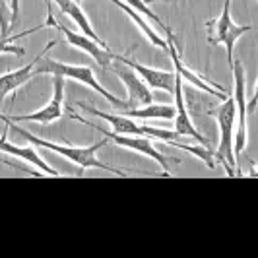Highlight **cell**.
I'll return each mask as SVG.
<instances>
[{
	"label": "cell",
	"mask_w": 258,
	"mask_h": 258,
	"mask_svg": "<svg viewBox=\"0 0 258 258\" xmlns=\"http://www.w3.org/2000/svg\"><path fill=\"white\" fill-rule=\"evenodd\" d=\"M70 116H72L74 120H80L82 124L91 126V128H95L97 132H101L109 142L116 144V146H120V148H126V150H132V152H138V154H142V155H146V157H150V159L157 161L159 167H161V171H163V173H161L163 177H171V175H173V173H171V167L177 165V163H181L179 157H167V155L161 154V152L154 146L152 138H146V136H128V134H116V132H113V130L101 128V126L93 124V122H90V120L78 116L76 113H72Z\"/></svg>",
	"instance_id": "obj_4"
},
{
	"label": "cell",
	"mask_w": 258,
	"mask_h": 258,
	"mask_svg": "<svg viewBox=\"0 0 258 258\" xmlns=\"http://www.w3.org/2000/svg\"><path fill=\"white\" fill-rule=\"evenodd\" d=\"M45 26H51V27H54L56 31H60V33L66 37V41H68V45H72L74 49H80V51H84L86 54H90L91 58L101 66L103 70H109L111 62L115 60V52L111 51V49L101 47L97 41L90 39L88 35H84V33H76V31H72V29L64 27L62 24L54 22L52 14L51 16H47V24H45Z\"/></svg>",
	"instance_id": "obj_8"
},
{
	"label": "cell",
	"mask_w": 258,
	"mask_h": 258,
	"mask_svg": "<svg viewBox=\"0 0 258 258\" xmlns=\"http://www.w3.org/2000/svg\"><path fill=\"white\" fill-rule=\"evenodd\" d=\"M167 51H169V56H171V60H173V68H175V72L182 78V82L186 80L188 84H192L196 86L198 90L206 91L210 95H214V97H220V99H227V95H225V91L223 88L220 86H216V84H212L208 78H202L200 74H196L192 72L190 68H186V66L182 64V60L179 58V51H177V45H175V35H171L167 37Z\"/></svg>",
	"instance_id": "obj_13"
},
{
	"label": "cell",
	"mask_w": 258,
	"mask_h": 258,
	"mask_svg": "<svg viewBox=\"0 0 258 258\" xmlns=\"http://www.w3.org/2000/svg\"><path fill=\"white\" fill-rule=\"evenodd\" d=\"M208 27V43L210 45H223L227 52V64L231 68L233 64V51L235 43L243 33H248L250 26H237L231 18V0H223V10L218 18L206 22Z\"/></svg>",
	"instance_id": "obj_6"
},
{
	"label": "cell",
	"mask_w": 258,
	"mask_h": 258,
	"mask_svg": "<svg viewBox=\"0 0 258 258\" xmlns=\"http://www.w3.org/2000/svg\"><path fill=\"white\" fill-rule=\"evenodd\" d=\"M54 45H56V41H51V43L43 49L39 60L35 62V66H33V76H37V74H52V76H62V78H68V80H74V82H80V84H86L88 88H91L93 91H97L99 95H103L105 101H109L116 111H118V109H124V101L118 99L113 93H109V91L105 90L103 86L95 80L91 66L66 64V62H58V60H52L49 56H45V52H49V49L54 47Z\"/></svg>",
	"instance_id": "obj_2"
},
{
	"label": "cell",
	"mask_w": 258,
	"mask_h": 258,
	"mask_svg": "<svg viewBox=\"0 0 258 258\" xmlns=\"http://www.w3.org/2000/svg\"><path fill=\"white\" fill-rule=\"evenodd\" d=\"M52 2H54V4L60 8V12L64 14V16H68V18H70V20H72V22L80 27V31H82L84 35H88L90 39L97 41L101 47H107V49H109V45H107L103 39L95 33V29L91 27V24H90V20H88V16H86V12L80 8V4H78L76 0H52Z\"/></svg>",
	"instance_id": "obj_15"
},
{
	"label": "cell",
	"mask_w": 258,
	"mask_h": 258,
	"mask_svg": "<svg viewBox=\"0 0 258 258\" xmlns=\"http://www.w3.org/2000/svg\"><path fill=\"white\" fill-rule=\"evenodd\" d=\"M0 120L8 126V130H12L14 134H16V138H20V140H24V142H29L33 144V146H39V148H45V150H51L54 154L62 155L66 159H70L72 163H76L78 167H80V173H78V177H84V171L90 167H95V169H103L107 173H113L116 177H128V171L124 173V171H120V169L116 167H111V165H107L103 163L101 159H97V152L105 148L109 140L103 138V140H99L97 144H91V146H86V148H74V146H60V144H54V142H47V140H43V138H39V136H33L31 132H27L26 128H22V126H18V122H14L8 118V115H2L0 113Z\"/></svg>",
	"instance_id": "obj_1"
},
{
	"label": "cell",
	"mask_w": 258,
	"mask_h": 258,
	"mask_svg": "<svg viewBox=\"0 0 258 258\" xmlns=\"http://www.w3.org/2000/svg\"><path fill=\"white\" fill-rule=\"evenodd\" d=\"M109 2H113V4H116L120 10L124 14H128L130 16V20L136 24V27L142 31L144 35H146V39L154 45V47H157V49H163V51H167V39H163V37H159L157 33H155V29L146 20H144V16L140 12H136L134 8H130V6H126L122 0H109Z\"/></svg>",
	"instance_id": "obj_17"
},
{
	"label": "cell",
	"mask_w": 258,
	"mask_h": 258,
	"mask_svg": "<svg viewBox=\"0 0 258 258\" xmlns=\"http://www.w3.org/2000/svg\"><path fill=\"white\" fill-rule=\"evenodd\" d=\"M169 146L179 148V150H184V152H188V154L196 155V157H198V159H202L210 169H216V163H214V152H212L210 148H206V146H202V144H198V146H190V144L171 142Z\"/></svg>",
	"instance_id": "obj_20"
},
{
	"label": "cell",
	"mask_w": 258,
	"mask_h": 258,
	"mask_svg": "<svg viewBox=\"0 0 258 258\" xmlns=\"http://www.w3.org/2000/svg\"><path fill=\"white\" fill-rule=\"evenodd\" d=\"M148 2H161V0H148Z\"/></svg>",
	"instance_id": "obj_25"
},
{
	"label": "cell",
	"mask_w": 258,
	"mask_h": 258,
	"mask_svg": "<svg viewBox=\"0 0 258 258\" xmlns=\"http://www.w3.org/2000/svg\"><path fill=\"white\" fill-rule=\"evenodd\" d=\"M64 115V78L54 76L52 80V97L51 101L45 105L43 109H39L31 115H8L14 122H39V124H49L58 120Z\"/></svg>",
	"instance_id": "obj_10"
},
{
	"label": "cell",
	"mask_w": 258,
	"mask_h": 258,
	"mask_svg": "<svg viewBox=\"0 0 258 258\" xmlns=\"http://www.w3.org/2000/svg\"><path fill=\"white\" fill-rule=\"evenodd\" d=\"M146 2H148V0H146Z\"/></svg>",
	"instance_id": "obj_27"
},
{
	"label": "cell",
	"mask_w": 258,
	"mask_h": 258,
	"mask_svg": "<svg viewBox=\"0 0 258 258\" xmlns=\"http://www.w3.org/2000/svg\"><path fill=\"white\" fill-rule=\"evenodd\" d=\"M47 8H49V14H47V16H51V2H49V0H47Z\"/></svg>",
	"instance_id": "obj_24"
},
{
	"label": "cell",
	"mask_w": 258,
	"mask_h": 258,
	"mask_svg": "<svg viewBox=\"0 0 258 258\" xmlns=\"http://www.w3.org/2000/svg\"><path fill=\"white\" fill-rule=\"evenodd\" d=\"M122 2H124L126 6H130V8H134L136 12H140L144 16V18H150L152 22H155V24H157V27H159V29H161V31L165 33V37H171V35H175V33H173V31H171V29H169V27L165 26L163 22H161V18H159L157 14L152 12V10L148 8L146 0H122Z\"/></svg>",
	"instance_id": "obj_19"
},
{
	"label": "cell",
	"mask_w": 258,
	"mask_h": 258,
	"mask_svg": "<svg viewBox=\"0 0 258 258\" xmlns=\"http://www.w3.org/2000/svg\"><path fill=\"white\" fill-rule=\"evenodd\" d=\"M10 4V12H12V18H10V27L16 26L18 22V14H20V0H8Z\"/></svg>",
	"instance_id": "obj_22"
},
{
	"label": "cell",
	"mask_w": 258,
	"mask_h": 258,
	"mask_svg": "<svg viewBox=\"0 0 258 258\" xmlns=\"http://www.w3.org/2000/svg\"><path fill=\"white\" fill-rule=\"evenodd\" d=\"M80 109H84V111H88L90 115L93 116H99V118H103L107 120L109 124H111V128L113 132L116 134H128V136H146V138H152V140H159V142L163 144H171V142H179V134L175 132V130H167V128H157V126H146V124H138V122H134L130 116H124V115H118V113H103V111H99V109H95L93 105H88V103H78Z\"/></svg>",
	"instance_id": "obj_5"
},
{
	"label": "cell",
	"mask_w": 258,
	"mask_h": 258,
	"mask_svg": "<svg viewBox=\"0 0 258 258\" xmlns=\"http://www.w3.org/2000/svg\"><path fill=\"white\" fill-rule=\"evenodd\" d=\"M45 26H37L33 27V29H27V31H22V33H14L12 37H0V54H18V56H24L26 54V49L24 47H20V45H14V41L20 37H26L29 33H35L39 29H43Z\"/></svg>",
	"instance_id": "obj_18"
},
{
	"label": "cell",
	"mask_w": 258,
	"mask_h": 258,
	"mask_svg": "<svg viewBox=\"0 0 258 258\" xmlns=\"http://www.w3.org/2000/svg\"><path fill=\"white\" fill-rule=\"evenodd\" d=\"M116 64H111V70L115 72L116 76L122 80V84L126 86V91H128V99L124 101V109H140V107H146V105H152L154 101V95L150 88L144 84V80L130 66L122 64L115 60ZM124 109H118V111H124Z\"/></svg>",
	"instance_id": "obj_9"
},
{
	"label": "cell",
	"mask_w": 258,
	"mask_h": 258,
	"mask_svg": "<svg viewBox=\"0 0 258 258\" xmlns=\"http://www.w3.org/2000/svg\"><path fill=\"white\" fill-rule=\"evenodd\" d=\"M41 56V54H39ZM39 56L31 62V64H26L18 70H12V72H6L0 76V103L4 101L6 95H10L14 91H18L24 84H27L31 78H33V66L39 60Z\"/></svg>",
	"instance_id": "obj_16"
},
{
	"label": "cell",
	"mask_w": 258,
	"mask_h": 258,
	"mask_svg": "<svg viewBox=\"0 0 258 258\" xmlns=\"http://www.w3.org/2000/svg\"><path fill=\"white\" fill-rule=\"evenodd\" d=\"M210 115L216 118L218 128H220V146L214 152V159H218L225 167L229 177L241 175V169L237 163L239 159L233 154V134H235V120H237V111H235L233 97H227L218 109L210 111Z\"/></svg>",
	"instance_id": "obj_3"
},
{
	"label": "cell",
	"mask_w": 258,
	"mask_h": 258,
	"mask_svg": "<svg viewBox=\"0 0 258 258\" xmlns=\"http://www.w3.org/2000/svg\"><path fill=\"white\" fill-rule=\"evenodd\" d=\"M233 72V101H235V111H237V130L233 134V154L239 159L241 152L246 148L248 144V128H246V74L245 66L239 58H233L231 64Z\"/></svg>",
	"instance_id": "obj_7"
},
{
	"label": "cell",
	"mask_w": 258,
	"mask_h": 258,
	"mask_svg": "<svg viewBox=\"0 0 258 258\" xmlns=\"http://www.w3.org/2000/svg\"><path fill=\"white\" fill-rule=\"evenodd\" d=\"M256 91H254V95H252V101H250V103H246V116L248 115H252V113H254V107H256Z\"/></svg>",
	"instance_id": "obj_23"
},
{
	"label": "cell",
	"mask_w": 258,
	"mask_h": 258,
	"mask_svg": "<svg viewBox=\"0 0 258 258\" xmlns=\"http://www.w3.org/2000/svg\"><path fill=\"white\" fill-rule=\"evenodd\" d=\"M173 95H175V132L179 134V136H186V138H190L194 140L196 144H202V146H206L210 148V140H208L204 134H200L198 128L192 124V120H190V116H188V109H186V103H184V88H182V78L175 72V91H173Z\"/></svg>",
	"instance_id": "obj_11"
},
{
	"label": "cell",
	"mask_w": 258,
	"mask_h": 258,
	"mask_svg": "<svg viewBox=\"0 0 258 258\" xmlns=\"http://www.w3.org/2000/svg\"><path fill=\"white\" fill-rule=\"evenodd\" d=\"M76 2H80V0H76Z\"/></svg>",
	"instance_id": "obj_26"
},
{
	"label": "cell",
	"mask_w": 258,
	"mask_h": 258,
	"mask_svg": "<svg viewBox=\"0 0 258 258\" xmlns=\"http://www.w3.org/2000/svg\"><path fill=\"white\" fill-rule=\"evenodd\" d=\"M0 152L12 155V157H18V159H24V161L31 163L33 167H37L41 173H45V175H49V177H60V175H62V173H58L54 167H51L33 148H29V146H24V148H22V146H14L12 142H8L6 132L0 136Z\"/></svg>",
	"instance_id": "obj_14"
},
{
	"label": "cell",
	"mask_w": 258,
	"mask_h": 258,
	"mask_svg": "<svg viewBox=\"0 0 258 258\" xmlns=\"http://www.w3.org/2000/svg\"><path fill=\"white\" fill-rule=\"evenodd\" d=\"M115 60L130 66L138 76L142 78L146 86H150V88H154V90L167 91V93L173 95V91H175V70H173V72L155 70V68H150V66H144V64H140V62H136L128 54H116V52H115Z\"/></svg>",
	"instance_id": "obj_12"
},
{
	"label": "cell",
	"mask_w": 258,
	"mask_h": 258,
	"mask_svg": "<svg viewBox=\"0 0 258 258\" xmlns=\"http://www.w3.org/2000/svg\"><path fill=\"white\" fill-rule=\"evenodd\" d=\"M10 4L8 0H0V37H6L10 33Z\"/></svg>",
	"instance_id": "obj_21"
}]
</instances>
